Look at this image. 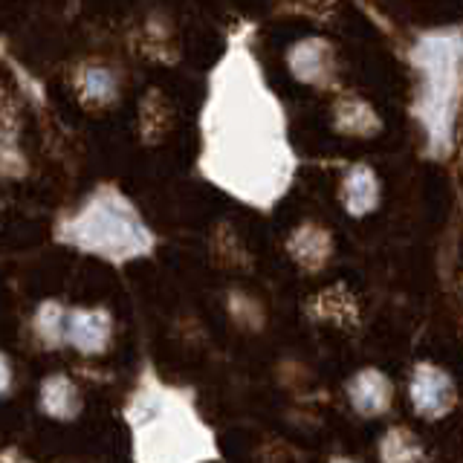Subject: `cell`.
Listing matches in <instances>:
<instances>
[{"instance_id": "cell-1", "label": "cell", "mask_w": 463, "mask_h": 463, "mask_svg": "<svg viewBox=\"0 0 463 463\" xmlns=\"http://www.w3.org/2000/svg\"><path fill=\"white\" fill-rule=\"evenodd\" d=\"M203 128V165L209 163L217 183L255 203L281 194L293 156L281 130V110L246 55L223 64V87L214 90Z\"/></svg>"}, {"instance_id": "cell-2", "label": "cell", "mask_w": 463, "mask_h": 463, "mask_svg": "<svg viewBox=\"0 0 463 463\" xmlns=\"http://www.w3.org/2000/svg\"><path fill=\"white\" fill-rule=\"evenodd\" d=\"M139 463H200L212 455V438L183 402L159 391L142 394L134 409Z\"/></svg>"}, {"instance_id": "cell-3", "label": "cell", "mask_w": 463, "mask_h": 463, "mask_svg": "<svg viewBox=\"0 0 463 463\" xmlns=\"http://www.w3.org/2000/svg\"><path fill=\"white\" fill-rule=\"evenodd\" d=\"M67 241L93 255L125 260L142 255L151 246V235L125 200L101 194L67 226Z\"/></svg>"}, {"instance_id": "cell-4", "label": "cell", "mask_w": 463, "mask_h": 463, "mask_svg": "<svg viewBox=\"0 0 463 463\" xmlns=\"http://www.w3.org/2000/svg\"><path fill=\"white\" fill-rule=\"evenodd\" d=\"M460 41L434 35L417 47V64L426 76L423 101H420V116L429 128V137L434 145L449 142L452 134V108L458 93V61H460Z\"/></svg>"}, {"instance_id": "cell-5", "label": "cell", "mask_w": 463, "mask_h": 463, "mask_svg": "<svg viewBox=\"0 0 463 463\" xmlns=\"http://www.w3.org/2000/svg\"><path fill=\"white\" fill-rule=\"evenodd\" d=\"M452 383L446 380V373H440L438 368H429L423 365L414 373V383H411V400L414 405L423 414L434 417V414H443L449 405H452Z\"/></svg>"}, {"instance_id": "cell-6", "label": "cell", "mask_w": 463, "mask_h": 463, "mask_svg": "<svg viewBox=\"0 0 463 463\" xmlns=\"http://www.w3.org/2000/svg\"><path fill=\"white\" fill-rule=\"evenodd\" d=\"M67 339L81 347V351H101L108 342V318L101 313H72L70 322H64Z\"/></svg>"}, {"instance_id": "cell-7", "label": "cell", "mask_w": 463, "mask_h": 463, "mask_svg": "<svg viewBox=\"0 0 463 463\" xmlns=\"http://www.w3.org/2000/svg\"><path fill=\"white\" fill-rule=\"evenodd\" d=\"M354 402L359 405L362 411H368V414H376V411H383L385 405H388V383L383 380L380 373H362L359 380L354 383Z\"/></svg>"}, {"instance_id": "cell-8", "label": "cell", "mask_w": 463, "mask_h": 463, "mask_svg": "<svg viewBox=\"0 0 463 463\" xmlns=\"http://www.w3.org/2000/svg\"><path fill=\"white\" fill-rule=\"evenodd\" d=\"M373 200H376V183H373V177L365 168L354 171L351 183H347V206H351V212L359 214V212L371 209Z\"/></svg>"}, {"instance_id": "cell-9", "label": "cell", "mask_w": 463, "mask_h": 463, "mask_svg": "<svg viewBox=\"0 0 463 463\" xmlns=\"http://www.w3.org/2000/svg\"><path fill=\"white\" fill-rule=\"evenodd\" d=\"M87 87H90V93H93V96H105V93L110 90V79H108V72L93 70L90 76H87Z\"/></svg>"}]
</instances>
